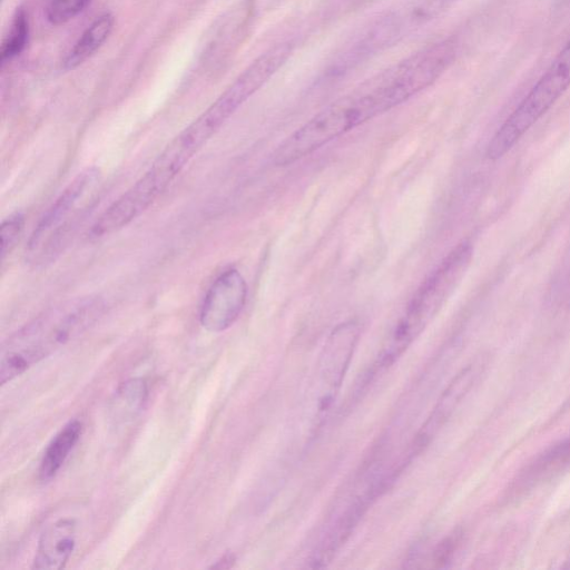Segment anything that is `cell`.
<instances>
[{
  "label": "cell",
  "mask_w": 570,
  "mask_h": 570,
  "mask_svg": "<svg viewBox=\"0 0 570 570\" xmlns=\"http://www.w3.org/2000/svg\"><path fill=\"white\" fill-rule=\"evenodd\" d=\"M446 40L433 42L333 101L289 135L275 150L276 166H288L330 141L402 105L433 85L453 63Z\"/></svg>",
  "instance_id": "obj_1"
},
{
  "label": "cell",
  "mask_w": 570,
  "mask_h": 570,
  "mask_svg": "<svg viewBox=\"0 0 570 570\" xmlns=\"http://www.w3.org/2000/svg\"><path fill=\"white\" fill-rule=\"evenodd\" d=\"M105 309L102 297L87 295L69 298L37 315L2 344L0 384L11 382L81 336L99 321Z\"/></svg>",
  "instance_id": "obj_2"
},
{
  "label": "cell",
  "mask_w": 570,
  "mask_h": 570,
  "mask_svg": "<svg viewBox=\"0 0 570 570\" xmlns=\"http://www.w3.org/2000/svg\"><path fill=\"white\" fill-rule=\"evenodd\" d=\"M472 256V244L460 243L421 284L382 353L379 367L390 366L424 331L464 277Z\"/></svg>",
  "instance_id": "obj_3"
},
{
  "label": "cell",
  "mask_w": 570,
  "mask_h": 570,
  "mask_svg": "<svg viewBox=\"0 0 570 570\" xmlns=\"http://www.w3.org/2000/svg\"><path fill=\"white\" fill-rule=\"evenodd\" d=\"M569 88L570 39L494 132L487 147V157L491 160H498L508 154Z\"/></svg>",
  "instance_id": "obj_4"
},
{
  "label": "cell",
  "mask_w": 570,
  "mask_h": 570,
  "mask_svg": "<svg viewBox=\"0 0 570 570\" xmlns=\"http://www.w3.org/2000/svg\"><path fill=\"white\" fill-rule=\"evenodd\" d=\"M100 170L87 167L80 171L43 212L29 237L27 249L39 258H52L68 236L80 203L99 183Z\"/></svg>",
  "instance_id": "obj_5"
},
{
  "label": "cell",
  "mask_w": 570,
  "mask_h": 570,
  "mask_svg": "<svg viewBox=\"0 0 570 570\" xmlns=\"http://www.w3.org/2000/svg\"><path fill=\"white\" fill-rule=\"evenodd\" d=\"M247 298V284L236 268L220 273L208 287L199 311L200 325L219 333L230 327L240 315Z\"/></svg>",
  "instance_id": "obj_6"
},
{
  "label": "cell",
  "mask_w": 570,
  "mask_h": 570,
  "mask_svg": "<svg viewBox=\"0 0 570 570\" xmlns=\"http://www.w3.org/2000/svg\"><path fill=\"white\" fill-rule=\"evenodd\" d=\"M360 337V324L350 320L338 324L328 335L318 362L320 411L334 400Z\"/></svg>",
  "instance_id": "obj_7"
},
{
  "label": "cell",
  "mask_w": 570,
  "mask_h": 570,
  "mask_svg": "<svg viewBox=\"0 0 570 570\" xmlns=\"http://www.w3.org/2000/svg\"><path fill=\"white\" fill-rule=\"evenodd\" d=\"M77 523L63 518L49 524L40 535L32 561L37 570H60L66 567L76 547Z\"/></svg>",
  "instance_id": "obj_8"
},
{
  "label": "cell",
  "mask_w": 570,
  "mask_h": 570,
  "mask_svg": "<svg viewBox=\"0 0 570 570\" xmlns=\"http://www.w3.org/2000/svg\"><path fill=\"white\" fill-rule=\"evenodd\" d=\"M479 372L480 370L478 366L471 364L456 374L441 395L431 412V415L428 417L421 431L416 435L412 445L413 451L411 454H414V452L416 453L424 448L431 440L432 435H434L450 417L454 409L473 385Z\"/></svg>",
  "instance_id": "obj_9"
},
{
  "label": "cell",
  "mask_w": 570,
  "mask_h": 570,
  "mask_svg": "<svg viewBox=\"0 0 570 570\" xmlns=\"http://www.w3.org/2000/svg\"><path fill=\"white\" fill-rule=\"evenodd\" d=\"M459 0H413L404 10L393 12L382 19L393 41L404 32L438 18Z\"/></svg>",
  "instance_id": "obj_10"
},
{
  "label": "cell",
  "mask_w": 570,
  "mask_h": 570,
  "mask_svg": "<svg viewBox=\"0 0 570 570\" xmlns=\"http://www.w3.org/2000/svg\"><path fill=\"white\" fill-rule=\"evenodd\" d=\"M81 431L82 423L72 420L52 438L43 452L38 469V475L42 482H48L57 475L79 441Z\"/></svg>",
  "instance_id": "obj_11"
},
{
  "label": "cell",
  "mask_w": 570,
  "mask_h": 570,
  "mask_svg": "<svg viewBox=\"0 0 570 570\" xmlns=\"http://www.w3.org/2000/svg\"><path fill=\"white\" fill-rule=\"evenodd\" d=\"M570 462V436L551 445L539 454L519 474L515 488H524L535 484L553 472L560 470Z\"/></svg>",
  "instance_id": "obj_12"
},
{
  "label": "cell",
  "mask_w": 570,
  "mask_h": 570,
  "mask_svg": "<svg viewBox=\"0 0 570 570\" xmlns=\"http://www.w3.org/2000/svg\"><path fill=\"white\" fill-rule=\"evenodd\" d=\"M115 19L110 13L99 16L79 37L63 59V68L75 69L90 58L108 39Z\"/></svg>",
  "instance_id": "obj_13"
},
{
  "label": "cell",
  "mask_w": 570,
  "mask_h": 570,
  "mask_svg": "<svg viewBox=\"0 0 570 570\" xmlns=\"http://www.w3.org/2000/svg\"><path fill=\"white\" fill-rule=\"evenodd\" d=\"M147 394V383L144 379L135 377L124 382L111 400L112 420L122 423L135 417L144 406Z\"/></svg>",
  "instance_id": "obj_14"
},
{
  "label": "cell",
  "mask_w": 570,
  "mask_h": 570,
  "mask_svg": "<svg viewBox=\"0 0 570 570\" xmlns=\"http://www.w3.org/2000/svg\"><path fill=\"white\" fill-rule=\"evenodd\" d=\"M29 37V22L26 11L19 8L11 21L10 29L3 38L0 48L1 68L19 56L26 48Z\"/></svg>",
  "instance_id": "obj_15"
},
{
  "label": "cell",
  "mask_w": 570,
  "mask_h": 570,
  "mask_svg": "<svg viewBox=\"0 0 570 570\" xmlns=\"http://www.w3.org/2000/svg\"><path fill=\"white\" fill-rule=\"evenodd\" d=\"M23 226L24 215L20 212L13 213L2 220L0 227V256L2 262L18 244Z\"/></svg>",
  "instance_id": "obj_16"
},
{
  "label": "cell",
  "mask_w": 570,
  "mask_h": 570,
  "mask_svg": "<svg viewBox=\"0 0 570 570\" xmlns=\"http://www.w3.org/2000/svg\"><path fill=\"white\" fill-rule=\"evenodd\" d=\"M89 2L90 0H50L46 8V18L52 24H62L82 12Z\"/></svg>",
  "instance_id": "obj_17"
},
{
  "label": "cell",
  "mask_w": 570,
  "mask_h": 570,
  "mask_svg": "<svg viewBox=\"0 0 570 570\" xmlns=\"http://www.w3.org/2000/svg\"><path fill=\"white\" fill-rule=\"evenodd\" d=\"M458 543L456 537H449L445 539L434 552V561L442 567L443 563L448 562L453 554Z\"/></svg>",
  "instance_id": "obj_18"
},
{
  "label": "cell",
  "mask_w": 570,
  "mask_h": 570,
  "mask_svg": "<svg viewBox=\"0 0 570 570\" xmlns=\"http://www.w3.org/2000/svg\"><path fill=\"white\" fill-rule=\"evenodd\" d=\"M235 561V558L233 554L227 553L222 559H219L215 564H213V568H229L232 567L233 562Z\"/></svg>",
  "instance_id": "obj_19"
}]
</instances>
